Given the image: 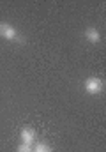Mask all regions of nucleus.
<instances>
[{
    "label": "nucleus",
    "mask_w": 106,
    "mask_h": 152,
    "mask_svg": "<svg viewBox=\"0 0 106 152\" xmlns=\"http://www.w3.org/2000/svg\"><path fill=\"white\" fill-rule=\"evenodd\" d=\"M0 37L7 39V41H21L18 30L7 21H0Z\"/></svg>",
    "instance_id": "1"
},
{
    "label": "nucleus",
    "mask_w": 106,
    "mask_h": 152,
    "mask_svg": "<svg viewBox=\"0 0 106 152\" xmlns=\"http://www.w3.org/2000/svg\"><path fill=\"white\" fill-rule=\"evenodd\" d=\"M85 90L88 94L96 96V94H99V92L105 90V81L101 78H87L85 80Z\"/></svg>",
    "instance_id": "2"
},
{
    "label": "nucleus",
    "mask_w": 106,
    "mask_h": 152,
    "mask_svg": "<svg viewBox=\"0 0 106 152\" xmlns=\"http://www.w3.org/2000/svg\"><path fill=\"white\" fill-rule=\"evenodd\" d=\"M20 138H21V143L32 145V142L35 140V131H34V129H30V127H25V129H21Z\"/></svg>",
    "instance_id": "3"
},
{
    "label": "nucleus",
    "mask_w": 106,
    "mask_h": 152,
    "mask_svg": "<svg viewBox=\"0 0 106 152\" xmlns=\"http://www.w3.org/2000/svg\"><path fill=\"white\" fill-rule=\"evenodd\" d=\"M85 37L88 39L90 42H99V41H101V34H99V30H97V28L88 27V28L85 30Z\"/></svg>",
    "instance_id": "4"
},
{
    "label": "nucleus",
    "mask_w": 106,
    "mask_h": 152,
    "mask_svg": "<svg viewBox=\"0 0 106 152\" xmlns=\"http://www.w3.org/2000/svg\"><path fill=\"white\" fill-rule=\"evenodd\" d=\"M32 152H51V147L46 145V143H37L34 149H32Z\"/></svg>",
    "instance_id": "5"
},
{
    "label": "nucleus",
    "mask_w": 106,
    "mask_h": 152,
    "mask_svg": "<svg viewBox=\"0 0 106 152\" xmlns=\"http://www.w3.org/2000/svg\"><path fill=\"white\" fill-rule=\"evenodd\" d=\"M16 152H32V145L21 143V145H18V149H16Z\"/></svg>",
    "instance_id": "6"
}]
</instances>
